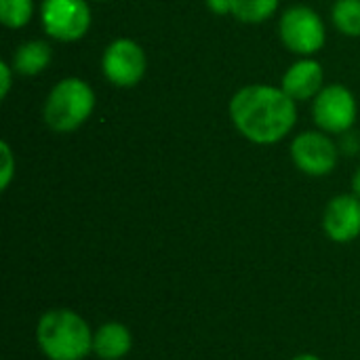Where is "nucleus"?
<instances>
[{"mask_svg": "<svg viewBox=\"0 0 360 360\" xmlns=\"http://www.w3.org/2000/svg\"><path fill=\"white\" fill-rule=\"evenodd\" d=\"M289 360H325L323 356H319V354H314V352H302V354H295L293 359Z\"/></svg>", "mask_w": 360, "mask_h": 360, "instance_id": "19", "label": "nucleus"}, {"mask_svg": "<svg viewBox=\"0 0 360 360\" xmlns=\"http://www.w3.org/2000/svg\"><path fill=\"white\" fill-rule=\"evenodd\" d=\"M34 15V0H0V21L11 27L19 30L32 21Z\"/></svg>", "mask_w": 360, "mask_h": 360, "instance_id": "15", "label": "nucleus"}, {"mask_svg": "<svg viewBox=\"0 0 360 360\" xmlns=\"http://www.w3.org/2000/svg\"><path fill=\"white\" fill-rule=\"evenodd\" d=\"M333 25L350 38L360 36V0H338L331 8Z\"/></svg>", "mask_w": 360, "mask_h": 360, "instance_id": "14", "label": "nucleus"}, {"mask_svg": "<svg viewBox=\"0 0 360 360\" xmlns=\"http://www.w3.org/2000/svg\"><path fill=\"white\" fill-rule=\"evenodd\" d=\"M40 21L53 40L76 42L91 27V8L86 0H42Z\"/></svg>", "mask_w": 360, "mask_h": 360, "instance_id": "5", "label": "nucleus"}, {"mask_svg": "<svg viewBox=\"0 0 360 360\" xmlns=\"http://www.w3.org/2000/svg\"><path fill=\"white\" fill-rule=\"evenodd\" d=\"M228 110L236 131L257 146L283 141L297 122V101L272 84H245L232 95Z\"/></svg>", "mask_w": 360, "mask_h": 360, "instance_id": "1", "label": "nucleus"}, {"mask_svg": "<svg viewBox=\"0 0 360 360\" xmlns=\"http://www.w3.org/2000/svg\"><path fill=\"white\" fill-rule=\"evenodd\" d=\"M312 101V116L321 131L342 135L354 127L359 105L346 84H327Z\"/></svg>", "mask_w": 360, "mask_h": 360, "instance_id": "6", "label": "nucleus"}, {"mask_svg": "<svg viewBox=\"0 0 360 360\" xmlns=\"http://www.w3.org/2000/svg\"><path fill=\"white\" fill-rule=\"evenodd\" d=\"M278 8V0H232V15L243 23H264Z\"/></svg>", "mask_w": 360, "mask_h": 360, "instance_id": "13", "label": "nucleus"}, {"mask_svg": "<svg viewBox=\"0 0 360 360\" xmlns=\"http://www.w3.org/2000/svg\"><path fill=\"white\" fill-rule=\"evenodd\" d=\"M278 36L291 53L312 57L323 49L327 32L321 15L314 8L297 4L283 13L278 21Z\"/></svg>", "mask_w": 360, "mask_h": 360, "instance_id": "4", "label": "nucleus"}, {"mask_svg": "<svg viewBox=\"0 0 360 360\" xmlns=\"http://www.w3.org/2000/svg\"><path fill=\"white\" fill-rule=\"evenodd\" d=\"M53 59L51 44L44 40H27L19 44L11 57V65L15 74L21 76H38L40 72L46 70V65Z\"/></svg>", "mask_w": 360, "mask_h": 360, "instance_id": "12", "label": "nucleus"}, {"mask_svg": "<svg viewBox=\"0 0 360 360\" xmlns=\"http://www.w3.org/2000/svg\"><path fill=\"white\" fill-rule=\"evenodd\" d=\"M135 346L133 331L120 321H108L93 331V356L99 360H124Z\"/></svg>", "mask_w": 360, "mask_h": 360, "instance_id": "11", "label": "nucleus"}, {"mask_svg": "<svg viewBox=\"0 0 360 360\" xmlns=\"http://www.w3.org/2000/svg\"><path fill=\"white\" fill-rule=\"evenodd\" d=\"M323 65L314 57H302L283 74L281 86L295 101H308L323 91Z\"/></svg>", "mask_w": 360, "mask_h": 360, "instance_id": "10", "label": "nucleus"}, {"mask_svg": "<svg viewBox=\"0 0 360 360\" xmlns=\"http://www.w3.org/2000/svg\"><path fill=\"white\" fill-rule=\"evenodd\" d=\"M101 70L108 82L118 89H131L141 82L148 70V57L139 42L131 38L112 40L101 57Z\"/></svg>", "mask_w": 360, "mask_h": 360, "instance_id": "7", "label": "nucleus"}, {"mask_svg": "<svg viewBox=\"0 0 360 360\" xmlns=\"http://www.w3.org/2000/svg\"><path fill=\"white\" fill-rule=\"evenodd\" d=\"M0 156H2L0 190L4 192V190H8V186H11L13 177H15V169H17V165H15V154H13V150H11V146H8L6 141H2V143H0Z\"/></svg>", "mask_w": 360, "mask_h": 360, "instance_id": "16", "label": "nucleus"}, {"mask_svg": "<svg viewBox=\"0 0 360 360\" xmlns=\"http://www.w3.org/2000/svg\"><path fill=\"white\" fill-rule=\"evenodd\" d=\"M207 6L215 15H232V0H207Z\"/></svg>", "mask_w": 360, "mask_h": 360, "instance_id": "18", "label": "nucleus"}, {"mask_svg": "<svg viewBox=\"0 0 360 360\" xmlns=\"http://www.w3.org/2000/svg\"><path fill=\"white\" fill-rule=\"evenodd\" d=\"M93 327L72 308H51L36 321L34 340L46 360H84L93 354Z\"/></svg>", "mask_w": 360, "mask_h": 360, "instance_id": "2", "label": "nucleus"}, {"mask_svg": "<svg viewBox=\"0 0 360 360\" xmlns=\"http://www.w3.org/2000/svg\"><path fill=\"white\" fill-rule=\"evenodd\" d=\"M323 230L331 243L348 245L360 236V198L356 194L333 196L323 211Z\"/></svg>", "mask_w": 360, "mask_h": 360, "instance_id": "9", "label": "nucleus"}, {"mask_svg": "<svg viewBox=\"0 0 360 360\" xmlns=\"http://www.w3.org/2000/svg\"><path fill=\"white\" fill-rule=\"evenodd\" d=\"M352 194H356L360 198V167L356 169V173L352 175Z\"/></svg>", "mask_w": 360, "mask_h": 360, "instance_id": "20", "label": "nucleus"}, {"mask_svg": "<svg viewBox=\"0 0 360 360\" xmlns=\"http://www.w3.org/2000/svg\"><path fill=\"white\" fill-rule=\"evenodd\" d=\"M291 158L302 173L310 177H325L335 171L340 150L329 133L304 131L291 141Z\"/></svg>", "mask_w": 360, "mask_h": 360, "instance_id": "8", "label": "nucleus"}, {"mask_svg": "<svg viewBox=\"0 0 360 360\" xmlns=\"http://www.w3.org/2000/svg\"><path fill=\"white\" fill-rule=\"evenodd\" d=\"M95 110V91L82 78L70 76L59 80L44 99L42 118L55 133H72L80 129Z\"/></svg>", "mask_w": 360, "mask_h": 360, "instance_id": "3", "label": "nucleus"}, {"mask_svg": "<svg viewBox=\"0 0 360 360\" xmlns=\"http://www.w3.org/2000/svg\"><path fill=\"white\" fill-rule=\"evenodd\" d=\"M13 65L11 63H6V61H2L0 63V97L2 99H6V95H8V91H11V84H13Z\"/></svg>", "mask_w": 360, "mask_h": 360, "instance_id": "17", "label": "nucleus"}]
</instances>
